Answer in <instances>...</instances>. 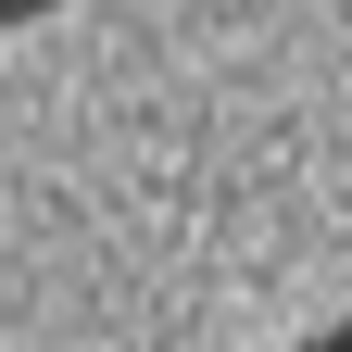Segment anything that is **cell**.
Returning <instances> with one entry per match:
<instances>
[{"label":"cell","mask_w":352,"mask_h":352,"mask_svg":"<svg viewBox=\"0 0 352 352\" xmlns=\"http://www.w3.org/2000/svg\"><path fill=\"white\" fill-rule=\"evenodd\" d=\"M38 13H63V0H0V25H38Z\"/></svg>","instance_id":"1"},{"label":"cell","mask_w":352,"mask_h":352,"mask_svg":"<svg viewBox=\"0 0 352 352\" xmlns=\"http://www.w3.org/2000/svg\"><path fill=\"white\" fill-rule=\"evenodd\" d=\"M302 352H352V327H315V340H302Z\"/></svg>","instance_id":"2"}]
</instances>
